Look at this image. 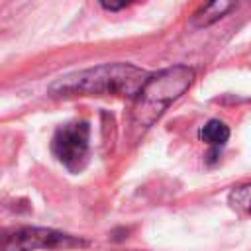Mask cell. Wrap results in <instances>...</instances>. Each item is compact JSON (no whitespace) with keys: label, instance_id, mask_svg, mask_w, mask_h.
I'll return each mask as SVG.
<instances>
[{"label":"cell","instance_id":"1","mask_svg":"<svg viewBox=\"0 0 251 251\" xmlns=\"http://www.w3.org/2000/svg\"><path fill=\"white\" fill-rule=\"evenodd\" d=\"M149 78L147 71L131 63H104L57 78L49 86L55 98L73 96H122L135 98Z\"/></svg>","mask_w":251,"mask_h":251},{"label":"cell","instance_id":"2","mask_svg":"<svg viewBox=\"0 0 251 251\" xmlns=\"http://www.w3.org/2000/svg\"><path fill=\"white\" fill-rule=\"evenodd\" d=\"M194 82V69L186 65L167 67L155 75H149L131 106V127L137 131L149 129L165 110L178 100Z\"/></svg>","mask_w":251,"mask_h":251},{"label":"cell","instance_id":"3","mask_svg":"<svg viewBox=\"0 0 251 251\" xmlns=\"http://www.w3.org/2000/svg\"><path fill=\"white\" fill-rule=\"evenodd\" d=\"M51 151L57 161L71 173H78L88 163L90 153V126L88 122H69L55 129L51 137Z\"/></svg>","mask_w":251,"mask_h":251},{"label":"cell","instance_id":"4","mask_svg":"<svg viewBox=\"0 0 251 251\" xmlns=\"http://www.w3.org/2000/svg\"><path fill=\"white\" fill-rule=\"evenodd\" d=\"M86 245L84 239L75 235L47 229V227H20L6 233L2 239V251H37V249H71Z\"/></svg>","mask_w":251,"mask_h":251},{"label":"cell","instance_id":"5","mask_svg":"<svg viewBox=\"0 0 251 251\" xmlns=\"http://www.w3.org/2000/svg\"><path fill=\"white\" fill-rule=\"evenodd\" d=\"M235 4L233 2H227V0H216V2H210V4H204L200 6L192 18H190V25L192 27H208L212 24H216L220 18H224Z\"/></svg>","mask_w":251,"mask_h":251},{"label":"cell","instance_id":"6","mask_svg":"<svg viewBox=\"0 0 251 251\" xmlns=\"http://www.w3.org/2000/svg\"><path fill=\"white\" fill-rule=\"evenodd\" d=\"M198 137H200V141L210 145L214 149V155H216L220 151V147H224L226 141L229 139V127L222 120H208L198 129Z\"/></svg>","mask_w":251,"mask_h":251},{"label":"cell","instance_id":"7","mask_svg":"<svg viewBox=\"0 0 251 251\" xmlns=\"http://www.w3.org/2000/svg\"><path fill=\"white\" fill-rule=\"evenodd\" d=\"M227 202L233 210H237L241 214H251V184L233 188L227 196Z\"/></svg>","mask_w":251,"mask_h":251},{"label":"cell","instance_id":"8","mask_svg":"<svg viewBox=\"0 0 251 251\" xmlns=\"http://www.w3.org/2000/svg\"><path fill=\"white\" fill-rule=\"evenodd\" d=\"M100 6L104 8V10H110V12H116V10H122V8H126V6H129V2H100Z\"/></svg>","mask_w":251,"mask_h":251}]
</instances>
